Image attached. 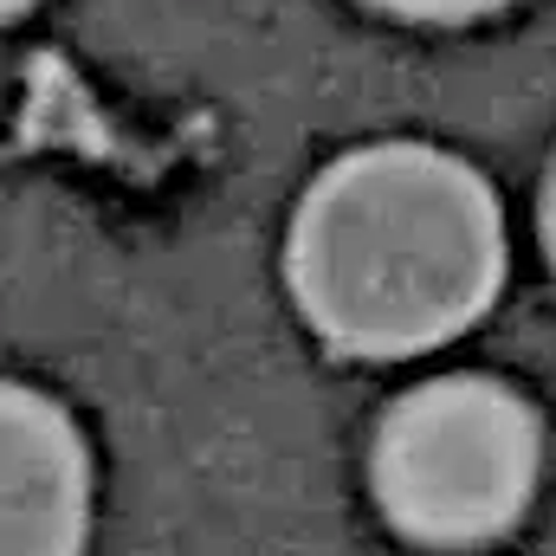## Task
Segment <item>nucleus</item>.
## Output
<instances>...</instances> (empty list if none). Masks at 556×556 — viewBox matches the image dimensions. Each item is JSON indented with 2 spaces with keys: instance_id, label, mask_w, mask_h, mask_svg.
<instances>
[{
  "instance_id": "f257e3e1",
  "label": "nucleus",
  "mask_w": 556,
  "mask_h": 556,
  "mask_svg": "<svg viewBox=\"0 0 556 556\" xmlns=\"http://www.w3.org/2000/svg\"><path fill=\"white\" fill-rule=\"evenodd\" d=\"M285 278L304 324L343 356L389 363L440 350L498 298V194L433 142L350 149L304 188Z\"/></svg>"
},
{
  "instance_id": "20e7f679",
  "label": "nucleus",
  "mask_w": 556,
  "mask_h": 556,
  "mask_svg": "<svg viewBox=\"0 0 556 556\" xmlns=\"http://www.w3.org/2000/svg\"><path fill=\"white\" fill-rule=\"evenodd\" d=\"M369 7H382L395 20H415V26H459V20H485L511 0H369Z\"/></svg>"
},
{
  "instance_id": "7ed1b4c3",
  "label": "nucleus",
  "mask_w": 556,
  "mask_h": 556,
  "mask_svg": "<svg viewBox=\"0 0 556 556\" xmlns=\"http://www.w3.org/2000/svg\"><path fill=\"white\" fill-rule=\"evenodd\" d=\"M7 551L0 556H78L91 525V453L78 420L39 389H7Z\"/></svg>"
},
{
  "instance_id": "39448f33",
  "label": "nucleus",
  "mask_w": 556,
  "mask_h": 556,
  "mask_svg": "<svg viewBox=\"0 0 556 556\" xmlns=\"http://www.w3.org/2000/svg\"><path fill=\"white\" fill-rule=\"evenodd\" d=\"M544 253L556 266V162H551V181H544Z\"/></svg>"
},
{
  "instance_id": "f03ea898",
  "label": "nucleus",
  "mask_w": 556,
  "mask_h": 556,
  "mask_svg": "<svg viewBox=\"0 0 556 556\" xmlns=\"http://www.w3.org/2000/svg\"><path fill=\"white\" fill-rule=\"evenodd\" d=\"M538 408L492 376H440L408 389L369 453L389 525L415 544H485L538 492Z\"/></svg>"
},
{
  "instance_id": "423d86ee",
  "label": "nucleus",
  "mask_w": 556,
  "mask_h": 556,
  "mask_svg": "<svg viewBox=\"0 0 556 556\" xmlns=\"http://www.w3.org/2000/svg\"><path fill=\"white\" fill-rule=\"evenodd\" d=\"M0 7H7V20H20V13H33L39 0H0Z\"/></svg>"
}]
</instances>
